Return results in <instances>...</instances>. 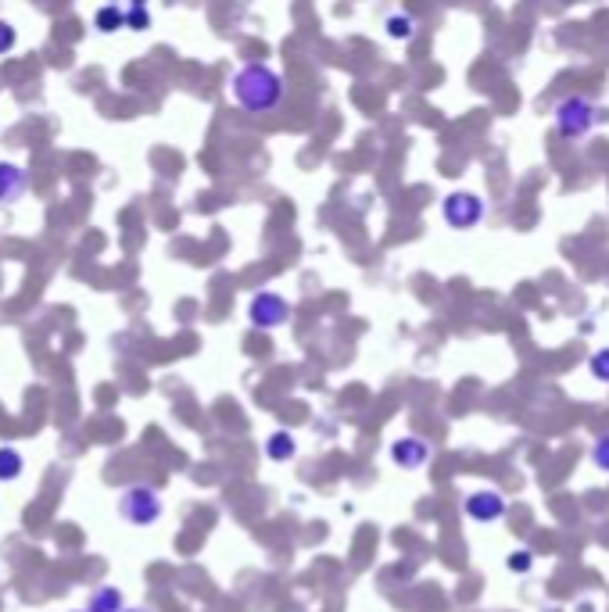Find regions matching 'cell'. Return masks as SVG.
I'll return each mask as SVG.
<instances>
[{"label": "cell", "mask_w": 609, "mask_h": 612, "mask_svg": "<svg viewBox=\"0 0 609 612\" xmlns=\"http://www.w3.org/2000/svg\"><path fill=\"white\" fill-rule=\"evenodd\" d=\"M230 90H233V101L241 104L244 111H251V115H269V111H276L284 104V94H287L284 76L273 65H262V61H251V65L237 68Z\"/></svg>", "instance_id": "cell-1"}, {"label": "cell", "mask_w": 609, "mask_h": 612, "mask_svg": "<svg viewBox=\"0 0 609 612\" xmlns=\"http://www.w3.org/2000/svg\"><path fill=\"white\" fill-rule=\"evenodd\" d=\"M115 512H119V519H122V523H129V527H155L158 519H162V512H165V502H162V494H158L155 487L133 484V487H126V491L119 494Z\"/></svg>", "instance_id": "cell-2"}, {"label": "cell", "mask_w": 609, "mask_h": 612, "mask_svg": "<svg viewBox=\"0 0 609 612\" xmlns=\"http://www.w3.org/2000/svg\"><path fill=\"white\" fill-rule=\"evenodd\" d=\"M552 115H556V133L567 136V140H584L602 122V111L588 97H577V94L563 97Z\"/></svg>", "instance_id": "cell-3"}, {"label": "cell", "mask_w": 609, "mask_h": 612, "mask_svg": "<svg viewBox=\"0 0 609 612\" xmlns=\"http://www.w3.org/2000/svg\"><path fill=\"white\" fill-rule=\"evenodd\" d=\"M441 219L448 222V230H477L484 219H488V201L473 190H452V194L441 201Z\"/></svg>", "instance_id": "cell-4"}, {"label": "cell", "mask_w": 609, "mask_h": 612, "mask_svg": "<svg viewBox=\"0 0 609 612\" xmlns=\"http://www.w3.org/2000/svg\"><path fill=\"white\" fill-rule=\"evenodd\" d=\"M287 319H291V305L276 290H258L255 298L248 301V323L255 330H280Z\"/></svg>", "instance_id": "cell-5"}, {"label": "cell", "mask_w": 609, "mask_h": 612, "mask_svg": "<svg viewBox=\"0 0 609 612\" xmlns=\"http://www.w3.org/2000/svg\"><path fill=\"white\" fill-rule=\"evenodd\" d=\"M463 512H466V519H473V523H498V519L506 516V498L498 491H491V487H484V491L466 494Z\"/></svg>", "instance_id": "cell-6"}, {"label": "cell", "mask_w": 609, "mask_h": 612, "mask_svg": "<svg viewBox=\"0 0 609 612\" xmlns=\"http://www.w3.org/2000/svg\"><path fill=\"white\" fill-rule=\"evenodd\" d=\"M391 462H395L398 469H423L430 462V444L423 441V437H398L395 444H391Z\"/></svg>", "instance_id": "cell-7"}, {"label": "cell", "mask_w": 609, "mask_h": 612, "mask_svg": "<svg viewBox=\"0 0 609 612\" xmlns=\"http://www.w3.org/2000/svg\"><path fill=\"white\" fill-rule=\"evenodd\" d=\"M29 190V172L18 162H0V204L22 201Z\"/></svg>", "instance_id": "cell-8"}, {"label": "cell", "mask_w": 609, "mask_h": 612, "mask_svg": "<svg viewBox=\"0 0 609 612\" xmlns=\"http://www.w3.org/2000/svg\"><path fill=\"white\" fill-rule=\"evenodd\" d=\"M416 18L409 15V11H395V15H387L384 18V33L387 40H395V43H409L412 36H416Z\"/></svg>", "instance_id": "cell-9"}, {"label": "cell", "mask_w": 609, "mask_h": 612, "mask_svg": "<svg viewBox=\"0 0 609 612\" xmlns=\"http://www.w3.org/2000/svg\"><path fill=\"white\" fill-rule=\"evenodd\" d=\"M294 455H298V441H294V434H287V430L269 434V441H266V459L269 462H291Z\"/></svg>", "instance_id": "cell-10"}, {"label": "cell", "mask_w": 609, "mask_h": 612, "mask_svg": "<svg viewBox=\"0 0 609 612\" xmlns=\"http://www.w3.org/2000/svg\"><path fill=\"white\" fill-rule=\"evenodd\" d=\"M122 595H119V587H94L90 591V598H86V612H122Z\"/></svg>", "instance_id": "cell-11"}, {"label": "cell", "mask_w": 609, "mask_h": 612, "mask_svg": "<svg viewBox=\"0 0 609 612\" xmlns=\"http://www.w3.org/2000/svg\"><path fill=\"white\" fill-rule=\"evenodd\" d=\"M26 473V459H22V451L4 444L0 448V484H15L18 476Z\"/></svg>", "instance_id": "cell-12"}, {"label": "cell", "mask_w": 609, "mask_h": 612, "mask_svg": "<svg viewBox=\"0 0 609 612\" xmlns=\"http://www.w3.org/2000/svg\"><path fill=\"white\" fill-rule=\"evenodd\" d=\"M94 26H97V33H119V29H126V11L119 8V4H104L101 11L94 15Z\"/></svg>", "instance_id": "cell-13"}, {"label": "cell", "mask_w": 609, "mask_h": 612, "mask_svg": "<svg viewBox=\"0 0 609 612\" xmlns=\"http://www.w3.org/2000/svg\"><path fill=\"white\" fill-rule=\"evenodd\" d=\"M588 373H592L599 383H609V348H599L592 358H588Z\"/></svg>", "instance_id": "cell-14"}, {"label": "cell", "mask_w": 609, "mask_h": 612, "mask_svg": "<svg viewBox=\"0 0 609 612\" xmlns=\"http://www.w3.org/2000/svg\"><path fill=\"white\" fill-rule=\"evenodd\" d=\"M592 466L602 469V473H609V434H599L592 441Z\"/></svg>", "instance_id": "cell-15"}, {"label": "cell", "mask_w": 609, "mask_h": 612, "mask_svg": "<svg viewBox=\"0 0 609 612\" xmlns=\"http://www.w3.org/2000/svg\"><path fill=\"white\" fill-rule=\"evenodd\" d=\"M126 29H133V33H144V29H151V11H147V8H133V4H129V8H126Z\"/></svg>", "instance_id": "cell-16"}, {"label": "cell", "mask_w": 609, "mask_h": 612, "mask_svg": "<svg viewBox=\"0 0 609 612\" xmlns=\"http://www.w3.org/2000/svg\"><path fill=\"white\" fill-rule=\"evenodd\" d=\"M15 43H18V29L11 26L8 18H0V58L15 51Z\"/></svg>", "instance_id": "cell-17"}, {"label": "cell", "mask_w": 609, "mask_h": 612, "mask_svg": "<svg viewBox=\"0 0 609 612\" xmlns=\"http://www.w3.org/2000/svg\"><path fill=\"white\" fill-rule=\"evenodd\" d=\"M509 570L513 573H531V566H534V555L527 552V548H516L513 555H509V562H506Z\"/></svg>", "instance_id": "cell-18"}, {"label": "cell", "mask_w": 609, "mask_h": 612, "mask_svg": "<svg viewBox=\"0 0 609 612\" xmlns=\"http://www.w3.org/2000/svg\"><path fill=\"white\" fill-rule=\"evenodd\" d=\"M122 612H151V609H144V605H122Z\"/></svg>", "instance_id": "cell-19"}, {"label": "cell", "mask_w": 609, "mask_h": 612, "mask_svg": "<svg viewBox=\"0 0 609 612\" xmlns=\"http://www.w3.org/2000/svg\"><path fill=\"white\" fill-rule=\"evenodd\" d=\"M129 4H133V8H147V0H129Z\"/></svg>", "instance_id": "cell-20"}, {"label": "cell", "mask_w": 609, "mask_h": 612, "mask_svg": "<svg viewBox=\"0 0 609 612\" xmlns=\"http://www.w3.org/2000/svg\"><path fill=\"white\" fill-rule=\"evenodd\" d=\"M108 4H119V0H108Z\"/></svg>", "instance_id": "cell-21"}, {"label": "cell", "mask_w": 609, "mask_h": 612, "mask_svg": "<svg viewBox=\"0 0 609 612\" xmlns=\"http://www.w3.org/2000/svg\"><path fill=\"white\" fill-rule=\"evenodd\" d=\"M83 612H86V609H83Z\"/></svg>", "instance_id": "cell-22"}]
</instances>
